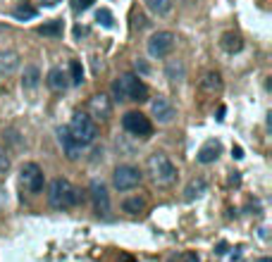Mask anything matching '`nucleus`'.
Returning a JSON list of instances; mask_svg holds the SVG:
<instances>
[{"instance_id": "nucleus-1", "label": "nucleus", "mask_w": 272, "mask_h": 262, "mask_svg": "<svg viewBox=\"0 0 272 262\" xmlns=\"http://www.w3.org/2000/svg\"><path fill=\"white\" fill-rule=\"evenodd\" d=\"M84 201V195L70 179H53L48 186V203L53 210H70Z\"/></svg>"}, {"instance_id": "nucleus-2", "label": "nucleus", "mask_w": 272, "mask_h": 262, "mask_svg": "<svg viewBox=\"0 0 272 262\" xmlns=\"http://www.w3.org/2000/svg\"><path fill=\"white\" fill-rule=\"evenodd\" d=\"M146 172H148V177H150V181H153L156 186H163V188L172 186L174 181H177V177H179L177 165L170 160V155H165V153L148 155Z\"/></svg>"}, {"instance_id": "nucleus-3", "label": "nucleus", "mask_w": 272, "mask_h": 262, "mask_svg": "<svg viewBox=\"0 0 272 262\" xmlns=\"http://www.w3.org/2000/svg\"><path fill=\"white\" fill-rule=\"evenodd\" d=\"M112 95L119 103H125V101L141 103L148 98V88L141 81V77H136V74H122V77H117L112 81Z\"/></svg>"}, {"instance_id": "nucleus-4", "label": "nucleus", "mask_w": 272, "mask_h": 262, "mask_svg": "<svg viewBox=\"0 0 272 262\" xmlns=\"http://www.w3.org/2000/svg\"><path fill=\"white\" fill-rule=\"evenodd\" d=\"M67 129H70V134L74 136V141L84 148L96 143V139H98V124L86 115V112H77V115L72 117V122L67 124Z\"/></svg>"}, {"instance_id": "nucleus-5", "label": "nucleus", "mask_w": 272, "mask_h": 262, "mask_svg": "<svg viewBox=\"0 0 272 262\" xmlns=\"http://www.w3.org/2000/svg\"><path fill=\"white\" fill-rule=\"evenodd\" d=\"M43 184H46V177H43V170L36 162H24L19 167V186H22L24 193L36 195V193L43 191Z\"/></svg>"}, {"instance_id": "nucleus-6", "label": "nucleus", "mask_w": 272, "mask_h": 262, "mask_svg": "<svg viewBox=\"0 0 272 262\" xmlns=\"http://www.w3.org/2000/svg\"><path fill=\"white\" fill-rule=\"evenodd\" d=\"M174 41H177V36H174L172 31H156V34L146 41V50L150 57L163 60V57H167V55L174 50Z\"/></svg>"}, {"instance_id": "nucleus-7", "label": "nucleus", "mask_w": 272, "mask_h": 262, "mask_svg": "<svg viewBox=\"0 0 272 262\" xmlns=\"http://www.w3.org/2000/svg\"><path fill=\"white\" fill-rule=\"evenodd\" d=\"M141 179H143V174L134 165H119L112 172V186L117 191H132V188H136L141 184Z\"/></svg>"}, {"instance_id": "nucleus-8", "label": "nucleus", "mask_w": 272, "mask_h": 262, "mask_svg": "<svg viewBox=\"0 0 272 262\" xmlns=\"http://www.w3.org/2000/svg\"><path fill=\"white\" fill-rule=\"evenodd\" d=\"M122 126H125L127 134L139 136V139H146V136H150V131H153V124H150V119H148L146 115H141L139 110L127 112V115L122 117Z\"/></svg>"}, {"instance_id": "nucleus-9", "label": "nucleus", "mask_w": 272, "mask_h": 262, "mask_svg": "<svg viewBox=\"0 0 272 262\" xmlns=\"http://www.w3.org/2000/svg\"><path fill=\"white\" fill-rule=\"evenodd\" d=\"M112 115V101H110L105 93H96L88 101V117L94 122H108Z\"/></svg>"}, {"instance_id": "nucleus-10", "label": "nucleus", "mask_w": 272, "mask_h": 262, "mask_svg": "<svg viewBox=\"0 0 272 262\" xmlns=\"http://www.w3.org/2000/svg\"><path fill=\"white\" fill-rule=\"evenodd\" d=\"M88 193H91V201H94V208H96V212H98V217H108L110 193H108V188H105V184L96 179V181H91V186H88Z\"/></svg>"}, {"instance_id": "nucleus-11", "label": "nucleus", "mask_w": 272, "mask_h": 262, "mask_svg": "<svg viewBox=\"0 0 272 262\" xmlns=\"http://www.w3.org/2000/svg\"><path fill=\"white\" fill-rule=\"evenodd\" d=\"M150 115L158 119V124H170L174 117H177V110L172 105L170 98H165V95H158L150 101Z\"/></svg>"}, {"instance_id": "nucleus-12", "label": "nucleus", "mask_w": 272, "mask_h": 262, "mask_svg": "<svg viewBox=\"0 0 272 262\" xmlns=\"http://www.w3.org/2000/svg\"><path fill=\"white\" fill-rule=\"evenodd\" d=\"M57 141H60V146H63L65 155H67L70 160H79V157H81L84 146H79L77 141H74V136L70 134L67 126H60V129H57Z\"/></svg>"}, {"instance_id": "nucleus-13", "label": "nucleus", "mask_w": 272, "mask_h": 262, "mask_svg": "<svg viewBox=\"0 0 272 262\" xmlns=\"http://www.w3.org/2000/svg\"><path fill=\"white\" fill-rule=\"evenodd\" d=\"M220 153H222V146H220V141H208V143H203L201 150H198V155H196V160L201 162V165H210V162H215L220 157Z\"/></svg>"}, {"instance_id": "nucleus-14", "label": "nucleus", "mask_w": 272, "mask_h": 262, "mask_svg": "<svg viewBox=\"0 0 272 262\" xmlns=\"http://www.w3.org/2000/svg\"><path fill=\"white\" fill-rule=\"evenodd\" d=\"M165 77H167V81L170 84H182L184 81V77H187V67H184V62L182 60H167V64H165Z\"/></svg>"}, {"instance_id": "nucleus-15", "label": "nucleus", "mask_w": 272, "mask_h": 262, "mask_svg": "<svg viewBox=\"0 0 272 262\" xmlns=\"http://www.w3.org/2000/svg\"><path fill=\"white\" fill-rule=\"evenodd\" d=\"M46 84H48V88H53V91H65V88L70 86V77H67V72H65V70L53 67V70L48 72Z\"/></svg>"}, {"instance_id": "nucleus-16", "label": "nucleus", "mask_w": 272, "mask_h": 262, "mask_svg": "<svg viewBox=\"0 0 272 262\" xmlns=\"http://www.w3.org/2000/svg\"><path fill=\"white\" fill-rule=\"evenodd\" d=\"M17 67H19V55L12 53V50L0 53V77H10V74H15Z\"/></svg>"}, {"instance_id": "nucleus-17", "label": "nucleus", "mask_w": 272, "mask_h": 262, "mask_svg": "<svg viewBox=\"0 0 272 262\" xmlns=\"http://www.w3.org/2000/svg\"><path fill=\"white\" fill-rule=\"evenodd\" d=\"M39 84H41V70L36 64H26L22 74V88L24 91H34V88H39Z\"/></svg>"}, {"instance_id": "nucleus-18", "label": "nucleus", "mask_w": 272, "mask_h": 262, "mask_svg": "<svg viewBox=\"0 0 272 262\" xmlns=\"http://www.w3.org/2000/svg\"><path fill=\"white\" fill-rule=\"evenodd\" d=\"M205 191H208V181L203 177H196V179H191L187 184V188H184V198H187V201H196V198H201Z\"/></svg>"}, {"instance_id": "nucleus-19", "label": "nucleus", "mask_w": 272, "mask_h": 262, "mask_svg": "<svg viewBox=\"0 0 272 262\" xmlns=\"http://www.w3.org/2000/svg\"><path fill=\"white\" fill-rule=\"evenodd\" d=\"M220 46H222V50L229 55L239 53L241 48H244V41H241L239 34H234V31H227L225 36H222V41H220Z\"/></svg>"}, {"instance_id": "nucleus-20", "label": "nucleus", "mask_w": 272, "mask_h": 262, "mask_svg": "<svg viewBox=\"0 0 272 262\" xmlns=\"http://www.w3.org/2000/svg\"><path fill=\"white\" fill-rule=\"evenodd\" d=\"M201 88L205 93H218L222 91V77H220V72H205L201 79Z\"/></svg>"}, {"instance_id": "nucleus-21", "label": "nucleus", "mask_w": 272, "mask_h": 262, "mask_svg": "<svg viewBox=\"0 0 272 262\" xmlns=\"http://www.w3.org/2000/svg\"><path fill=\"white\" fill-rule=\"evenodd\" d=\"M146 3V8L158 17H165L172 12V0H143Z\"/></svg>"}, {"instance_id": "nucleus-22", "label": "nucleus", "mask_w": 272, "mask_h": 262, "mask_svg": "<svg viewBox=\"0 0 272 262\" xmlns=\"http://www.w3.org/2000/svg\"><path fill=\"white\" fill-rule=\"evenodd\" d=\"M122 210H125V212H129V215H139V212H143V210H146V198H141V195L127 198V201L122 203Z\"/></svg>"}, {"instance_id": "nucleus-23", "label": "nucleus", "mask_w": 272, "mask_h": 262, "mask_svg": "<svg viewBox=\"0 0 272 262\" xmlns=\"http://www.w3.org/2000/svg\"><path fill=\"white\" fill-rule=\"evenodd\" d=\"M12 15L17 17V19H34V17H36V8H34V5H29V3H19V5H17L15 10H12Z\"/></svg>"}, {"instance_id": "nucleus-24", "label": "nucleus", "mask_w": 272, "mask_h": 262, "mask_svg": "<svg viewBox=\"0 0 272 262\" xmlns=\"http://www.w3.org/2000/svg\"><path fill=\"white\" fill-rule=\"evenodd\" d=\"M39 34L41 36H63V22L55 19V22L43 24V26H39Z\"/></svg>"}, {"instance_id": "nucleus-25", "label": "nucleus", "mask_w": 272, "mask_h": 262, "mask_svg": "<svg viewBox=\"0 0 272 262\" xmlns=\"http://www.w3.org/2000/svg\"><path fill=\"white\" fill-rule=\"evenodd\" d=\"M84 81V70H81V62L79 60H72L70 62V84L79 86Z\"/></svg>"}, {"instance_id": "nucleus-26", "label": "nucleus", "mask_w": 272, "mask_h": 262, "mask_svg": "<svg viewBox=\"0 0 272 262\" xmlns=\"http://www.w3.org/2000/svg\"><path fill=\"white\" fill-rule=\"evenodd\" d=\"M10 167H12V160H10V153L0 146V174H8Z\"/></svg>"}, {"instance_id": "nucleus-27", "label": "nucleus", "mask_w": 272, "mask_h": 262, "mask_svg": "<svg viewBox=\"0 0 272 262\" xmlns=\"http://www.w3.org/2000/svg\"><path fill=\"white\" fill-rule=\"evenodd\" d=\"M96 19H98V24H103L105 29H110V26H112V12H110V10H105V8L98 10Z\"/></svg>"}, {"instance_id": "nucleus-28", "label": "nucleus", "mask_w": 272, "mask_h": 262, "mask_svg": "<svg viewBox=\"0 0 272 262\" xmlns=\"http://www.w3.org/2000/svg\"><path fill=\"white\" fill-rule=\"evenodd\" d=\"M74 3H77V5H74V10H88L91 8V3H94V0H74Z\"/></svg>"}, {"instance_id": "nucleus-29", "label": "nucleus", "mask_w": 272, "mask_h": 262, "mask_svg": "<svg viewBox=\"0 0 272 262\" xmlns=\"http://www.w3.org/2000/svg\"><path fill=\"white\" fill-rule=\"evenodd\" d=\"M5 203H8V195H5V188L0 186V212H3V208H5Z\"/></svg>"}, {"instance_id": "nucleus-30", "label": "nucleus", "mask_w": 272, "mask_h": 262, "mask_svg": "<svg viewBox=\"0 0 272 262\" xmlns=\"http://www.w3.org/2000/svg\"><path fill=\"white\" fill-rule=\"evenodd\" d=\"M232 155L236 157V160H241V157H244V150H241L239 146H234V148H232Z\"/></svg>"}, {"instance_id": "nucleus-31", "label": "nucleus", "mask_w": 272, "mask_h": 262, "mask_svg": "<svg viewBox=\"0 0 272 262\" xmlns=\"http://www.w3.org/2000/svg\"><path fill=\"white\" fill-rule=\"evenodd\" d=\"M46 5H57V0H48Z\"/></svg>"}]
</instances>
